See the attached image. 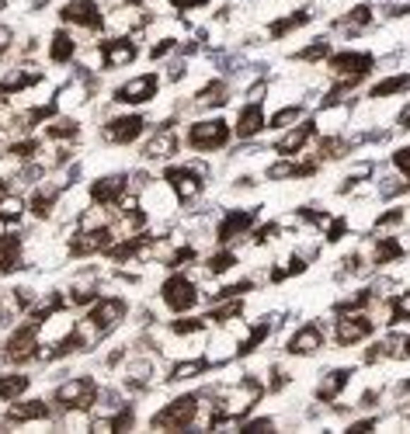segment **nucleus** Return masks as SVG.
<instances>
[{
	"label": "nucleus",
	"mask_w": 410,
	"mask_h": 434,
	"mask_svg": "<svg viewBox=\"0 0 410 434\" xmlns=\"http://www.w3.org/2000/svg\"><path fill=\"white\" fill-rule=\"evenodd\" d=\"M372 66H375V56H372V52H351V49L334 52V56H330V63H327V70L337 77V87L330 90L327 101H334L341 90H351L358 80H365Z\"/></svg>",
	"instance_id": "nucleus-1"
},
{
	"label": "nucleus",
	"mask_w": 410,
	"mask_h": 434,
	"mask_svg": "<svg viewBox=\"0 0 410 434\" xmlns=\"http://www.w3.org/2000/svg\"><path fill=\"white\" fill-rule=\"evenodd\" d=\"M125 313H129V306H125V299H119V295L98 299V303L90 306V313L83 316V327H77L83 334V341H87V348H90L94 337H105L108 330H115L125 319Z\"/></svg>",
	"instance_id": "nucleus-2"
},
{
	"label": "nucleus",
	"mask_w": 410,
	"mask_h": 434,
	"mask_svg": "<svg viewBox=\"0 0 410 434\" xmlns=\"http://www.w3.org/2000/svg\"><path fill=\"white\" fill-rule=\"evenodd\" d=\"M195 417H199V396H177L150 417V428L153 431H184L195 424Z\"/></svg>",
	"instance_id": "nucleus-3"
},
{
	"label": "nucleus",
	"mask_w": 410,
	"mask_h": 434,
	"mask_svg": "<svg viewBox=\"0 0 410 434\" xmlns=\"http://www.w3.org/2000/svg\"><path fill=\"white\" fill-rule=\"evenodd\" d=\"M39 334H42V319H28V323H21L11 337H7V344H4V358L7 361H32V358L39 355Z\"/></svg>",
	"instance_id": "nucleus-4"
},
{
	"label": "nucleus",
	"mask_w": 410,
	"mask_h": 434,
	"mask_svg": "<svg viewBox=\"0 0 410 434\" xmlns=\"http://www.w3.org/2000/svg\"><path fill=\"white\" fill-rule=\"evenodd\" d=\"M226 143H230V125L223 119H202L188 129V146L192 150L212 153V150H223Z\"/></svg>",
	"instance_id": "nucleus-5"
},
{
	"label": "nucleus",
	"mask_w": 410,
	"mask_h": 434,
	"mask_svg": "<svg viewBox=\"0 0 410 434\" xmlns=\"http://www.w3.org/2000/svg\"><path fill=\"white\" fill-rule=\"evenodd\" d=\"M56 403L63 410H90L98 403V382L90 375H77L56 389Z\"/></svg>",
	"instance_id": "nucleus-6"
},
{
	"label": "nucleus",
	"mask_w": 410,
	"mask_h": 434,
	"mask_svg": "<svg viewBox=\"0 0 410 434\" xmlns=\"http://www.w3.org/2000/svg\"><path fill=\"white\" fill-rule=\"evenodd\" d=\"M160 299H164V306L170 313H188V310H195V303H199V288H195V281L184 275H170L160 285Z\"/></svg>",
	"instance_id": "nucleus-7"
},
{
	"label": "nucleus",
	"mask_w": 410,
	"mask_h": 434,
	"mask_svg": "<svg viewBox=\"0 0 410 434\" xmlns=\"http://www.w3.org/2000/svg\"><path fill=\"white\" fill-rule=\"evenodd\" d=\"M112 240H115V230L112 226H83L77 237L70 240V254L74 257H90V254H101V250H108L112 247Z\"/></svg>",
	"instance_id": "nucleus-8"
},
{
	"label": "nucleus",
	"mask_w": 410,
	"mask_h": 434,
	"mask_svg": "<svg viewBox=\"0 0 410 434\" xmlns=\"http://www.w3.org/2000/svg\"><path fill=\"white\" fill-rule=\"evenodd\" d=\"M372 330H375L372 316H365V313H341L337 330H334V341H337L341 348H351V344H358V341L372 337Z\"/></svg>",
	"instance_id": "nucleus-9"
},
{
	"label": "nucleus",
	"mask_w": 410,
	"mask_h": 434,
	"mask_svg": "<svg viewBox=\"0 0 410 434\" xmlns=\"http://www.w3.org/2000/svg\"><path fill=\"white\" fill-rule=\"evenodd\" d=\"M324 341H327V334H324V327H320V323H303V327H299V330L286 341V355L310 358V355H317V351L324 348Z\"/></svg>",
	"instance_id": "nucleus-10"
},
{
	"label": "nucleus",
	"mask_w": 410,
	"mask_h": 434,
	"mask_svg": "<svg viewBox=\"0 0 410 434\" xmlns=\"http://www.w3.org/2000/svg\"><path fill=\"white\" fill-rule=\"evenodd\" d=\"M157 90H160V77L157 74H139V77H132L129 83H122L115 90V101L119 105H146V101L157 98Z\"/></svg>",
	"instance_id": "nucleus-11"
},
{
	"label": "nucleus",
	"mask_w": 410,
	"mask_h": 434,
	"mask_svg": "<svg viewBox=\"0 0 410 434\" xmlns=\"http://www.w3.org/2000/svg\"><path fill=\"white\" fill-rule=\"evenodd\" d=\"M125 192H129V177L108 174V177H98V181L90 184V201L101 205V209H112V205H122Z\"/></svg>",
	"instance_id": "nucleus-12"
},
{
	"label": "nucleus",
	"mask_w": 410,
	"mask_h": 434,
	"mask_svg": "<svg viewBox=\"0 0 410 434\" xmlns=\"http://www.w3.org/2000/svg\"><path fill=\"white\" fill-rule=\"evenodd\" d=\"M143 129H146L143 115H119V119H112L105 129H101V136H105V143L129 146L132 139H139V136H143Z\"/></svg>",
	"instance_id": "nucleus-13"
},
{
	"label": "nucleus",
	"mask_w": 410,
	"mask_h": 434,
	"mask_svg": "<svg viewBox=\"0 0 410 434\" xmlns=\"http://www.w3.org/2000/svg\"><path fill=\"white\" fill-rule=\"evenodd\" d=\"M254 219H257V209H230L226 216H223V223L216 226V240L226 247V243H233L237 237H244L247 230L254 226Z\"/></svg>",
	"instance_id": "nucleus-14"
},
{
	"label": "nucleus",
	"mask_w": 410,
	"mask_h": 434,
	"mask_svg": "<svg viewBox=\"0 0 410 434\" xmlns=\"http://www.w3.org/2000/svg\"><path fill=\"white\" fill-rule=\"evenodd\" d=\"M164 181L174 188V195L181 198V201H192V198L202 195L205 181L192 170V167H167L164 170Z\"/></svg>",
	"instance_id": "nucleus-15"
},
{
	"label": "nucleus",
	"mask_w": 410,
	"mask_h": 434,
	"mask_svg": "<svg viewBox=\"0 0 410 434\" xmlns=\"http://www.w3.org/2000/svg\"><path fill=\"white\" fill-rule=\"evenodd\" d=\"M59 18H63L66 25H81V28H90V32L105 25V14L98 11L94 0H70V4L59 11Z\"/></svg>",
	"instance_id": "nucleus-16"
},
{
	"label": "nucleus",
	"mask_w": 410,
	"mask_h": 434,
	"mask_svg": "<svg viewBox=\"0 0 410 434\" xmlns=\"http://www.w3.org/2000/svg\"><path fill=\"white\" fill-rule=\"evenodd\" d=\"M98 56L105 63V70H119V66H129L136 59V42L129 39H108L98 45Z\"/></svg>",
	"instance_id": "nucleus-17"
},
{
	"label": "nucleus",
	"mask_w": 410,
	"mask_h": 434,
	"mask_svg": "<svg viewBox=\"0 0 410 434\" xmlns=\"http://www.w3.org/2000/svg\"><path fill=\"white\" fill-rule=\"evenodd\" d=\"M313 136H317V122L303 119L295 129H292V132H286V136L275 143V153H279V157H295V153H299V150H303V146L313 139Z\"/></svg>",
	"instance_id": "nucleus-18"
},
{
	"label": "nucleus",
	"mask_w": 410,
	"mask_h": 434,
	"mask_svg": "<svg viewBox=\"0 0 410 434\" xmlns=\"http://www.w3.org/2000/svg\"><path fill=\"white\" fill-rule=\"evenodd\" d=\"M351 375H355V368H334V372H327V375L320 379V386L313 389V396H317L320 403H334L337 396L344 393V386L351 382Z\"/></svg>",
	"instance_id": "nucleus-19"
},
{
	"label": "nucleus",
	"mask_w": 410,
	"mask_h": 434,
	"mask_svg": "<svg viewBox=\"0 0 410 434\" xmlns=\"http://www.w3.org/2000/svg\"><path fill=\"white\" fill-rule=\"evenodd\" d=\"M268 125V119H264V108H261V101H250V105H244L240 108V115H237V136L240 139H254L261 129Z\"/></svg>",
	"instance_id": "nucleus-20"
},
{
	"label": "nucleus",
	"mask_w": 410,
	"mask_h": 434,
	"mask_svg": "<svg viewBox=\"0 0 410 434\" xmlns=\"http://www.w3.org/2000/svg\"><path fill=\"white\" fill-rule=\"evenodd\" d=\"M177 153V136H174V129L170 125H164L146 146H143V157L146 160H167Z\"/></svg>",
	"instance_id": "nucleus-21"
},
{
	"label": "nucleus",
	"mask_w": 410,
	"mask_h": 434,
	"mask_svg": "<svg viewBox=\"0 0 410 434\" xmlns=\"http://www.w3.org/2000/svg\"><path fill=\"white\" fill-rule=\"evenodd\" d=\"M28 421H49V403H45V399L14 403V406L7 410V424H28Z\"/></svg>",
	"instance_id": "nucleus-22"
},
{
	"label": "nucleus",
	"mask_w": 410,
	"mask_h": 434,
	"mask_svg": "<svg viewBox=\"0 0 410 434\" xmlns=\"http://www.w3.org/2000/svg\"><path fill=\"white\" fill-rule=\"evenodd\" d=\"M42 80V70H32V66H25V70H18V74H11V77L0 83V98H7V94H21V90H28V87H35Z\"/></svg>",
	"instance_id": "nucleus-23"
},
{
	"label": "nucleus",
	"mask_w": 410,
	"mask_h": 434,
	"mask_svg": "<svg viewBox=\"0 0 410 434\" xmlns=\"http://www.w3.org/2000/svg\"><path fill=\"white\" fill-rule=\"evenodd\" d=\"M14 268H21V237L4 233V237H0V271L7 275V271H14Z\"/></svg>",
	"instance_id": "nucleus-24"
},
{
	"label": "nucleus",
	"mask_w": 410,
	"mask_h": 434,
	"mask_svg": "<svg viewBox=\"0 0 410 434\" xmlns=\"http://www.w3.org/2000/svg\"><path fill=\"white\" fill-rule=\"evenodd\" d=\"M407 90H410V74H397V77H386V80H379V83H372L369 98L382 101V98H393V94H407Z\"/></svg>",
	"instance_id": "nucleus-25"
},
{
	"label": "nucleus",
	"mask_w": 410,
	"mask_h": 434,
	"mask_svg": "<svg viewBox=\"0 0 410 434\" xmlns=\"http://www.w3.org/2000/svg\"><path fill=\"white\" fill-rule=\"evenodd\" d=\"M317 174V163H292V160H282L275 167H268V177L271 181H282V177H313Z\"/></svg>",
	"instance_id": "nucleus-26"
},
{
	"label": "nucleus",
	"mask_w": 410,
	"mask_h": 434,
	"mask_svg": "<svg viewBox=\"0 0 410 434\" xmlns=\"http://www.w3.org/2000/svg\"><path fill=\"white\" fill-rule=\"evenodd\" d=\"M77 56V42L70 32H56L52 35V45H49V59L52 63H70Z\"/></svg>",
	"instance_id": "nucleus-27"
},
{
	"label": "nucleus",
	"mask_w": 410,
	"mask_h": 434,
	"mask_svg": "<svg viewBox=\"0 0 410 434\" xmlns=\"http://www.w3.org/2000/svg\"><path fill=\"white\" fill-rule=\"evenodd\" d=\"M150 375H153V365L150 361H132L125 368V389H132V393L146 389L150 386Z\"/></svg>",
	"instance_id": "nucleus-28"
},
{
	"label": "nucleus",
	"mask_w": 410,
	"mask_h": 434,
	"mask_svg": "<svg viewBox=\"0 0 410 434\" xmlns=\"http://www.w3.org/2000/svg\"><path fill=\"white\" fill-rule=\"evenodd\" d=\"M303 25H310V14H306V11H295V14H288L282 21H271V25H268V35H271V39H286L292 28H303Z\"/></svg>",
	"instance_id": "nucleus-29"
},
{
	"label": "nucleus",
	"mask_w": 410,
	"mask_h": 434,
	"mask_svg": "<svg viewBox=\"0 0 410 434\" xmlns=\"http://www.w3.org/2000/svg\"><path fill=\"white\" fill-rule=\"evenodd\" d=\"M132 421H136V417H132V410L122 406V410H119V414H112V417H98V421H94V431H129V428H132Z\"/></svg>",
	"instance_id": "nucleus-30"
},
{
	"label": "nucleus",
	"mask_w": 410,
	"mask_h": 434,
	"mask_svg": "<svg viewBox=\"0 0 410 434\" xmlns=\"http://www.w3.org/2000/svg\"><path fill=\"white\" fill-rule=\"evenodd\" d=\"M404 257V243L393 237H379L375 240V264H390V261H400Z\"/></svg>",
	"instance_id": "nucleus-31"
},
{
	"label": "nucleus",
	"mask_w": 410,
	"mask_h": 434,
	"mask_svg": "<svg viewBox=\"0 0 410 434\" xmlns=\"http://www.w3.org/2000/svg\"><path fill=\"white\" fill-rule=\"evenodd\" d=\"M205 368H209V358H192V361H177L174 368H170V382H181V379H195V375H202Z\"/></svg>",
	"instance_id": "nucleus-32"
},
{
	"label": "nucleus",
	"mask_w": 410,
	"mask_h": 434,
	"mask_svg": "<svg viewBox=\"0 0 410 434\" xmlns=\"http://www.w3.org/2000/svg\"><path fill=\"white\" fill-rule=\"evenodd\" d=\"M56 198H59V188H39L35 195H32V212L39 216V219H45V216H52V209H56Z\"/></svg>",
	"instance_id": "nucleus-33"
},
{
	"label": "nucleus",
	"mask_w": 410,
	"mask_h": 434,
	"mask_svg": "<svg viewBox=\"0 0 410 434\" xmlns=\"http://www.w3.org/2000/svg\"><path fill=\"white\" fill-rule=\"evenodd\" d=\"M195 105H202V108H209V105H226V83L223 80L205 83L202 90H199V98H195Z\"/></svg>",
	"instance_id": "nucleus-34"
},
{
	"label": "nucleus",
	"mask_w": 410,
	"mask_h": 434,
	"mask_svg": "<svg viewBox=\"0 0 410 434\" xmlns=\"http://www.w3.org/2000/svg\"><path fill=\"white\" fill-rule=\"evenodd\" d=\"M28 389V375H0V399H18Z\"/></svg>",
	"instance_id": "nucleus-35"
},
{
	"label": "nucleus",
	"mask_w": 410,
	"mask_h": 434,
	"mask_svg": "<svg viewBox=\"0 0 410 434\" xmlns=\"http://www.w3.org/2000/svg\"><path fill=\"white\" fill-rule=\"evenodd\" d=\"M268 334H271V323H268V319H261V323L250 330V337H247L244 344L237 348V355H250V351H257V348H261V341H264Z\"/></svg>",
	"instance_id": "nucleus-36"
},
{
	"label": "nucleus",
	"mask_w": 410,
	"mask_h": 434,
	"mask_svg": "<svg viewBox=\"0 0 410 434\" xmlns=\"http://www.w3.org/2000/svg\"><path fill=\"white\" fill-rule=\"evenodd\" d=\"M25 212V201L18 195H4L0 198V223H18Z\"/></svg>",
	"instance_id": "nucleus-37"
},
{
	"label": "nucleus",
	"mask_w": 410,
	"mask_h": 434,
	"mask_svg": "<svg viewBox=\"0 0 410 434\" xmlns=\"http://www.w3.org/2000/svg\"><path fill=\"white\" fill-rule=\"evenodd\" d=\"M237 264V254L233 250H219V254H212L209 261H205V271L209 275H223V271H230Z\"/></svg>",
	"instance_id": "nucleus-38"
},
{
	"label": "nucleus",
	"mask_w": 410,
	"mask_h": 434,
	"mask_svg": "<svg viewBox=\"0 0 410 434\" xmlns=\"http://www.w3.org/2000/svg\"><path fill=\"white\" fill-rule=\"evenodd\" d=\"M372 303V288H362L358 295H351V299H344V303H337L334 306V313L341 316V313H358V310H365Z\"/></svg>",
	"instance_id": "nucleus-39"
},
{
	"label": "nucleus",
	"mask_w": 410,
	"mask_h": 434,
	"mask_svg": "<svg viewBox=\"0 0 410 434\" xmlns=\"http://www.w3.org/2000/svg\"><path fill=\"white\" fill-rule=\"evenodd\" d=\"M45 136L49 139H77L81 136V129H77V122H52V125H45Z\"/></svg>",
	"instance_id": "nucleus-40"
},
{
	"label": "nucleus",
	"mask_w": 410,
	"mask_h": 434,
	"mask_svg": "<svg viewBox=\"0 0 410 434\" xmlns=\"http://www.w3.org/2000/svg\"><path fill=\"white\" fill-rule=\"evenodd\" d=\"M390 327H400V323H410V303L407 295H397L393 303H390V319H386Z\"/></svg>",
	"instance_id": "nucleus-41"
},
{
	"label": "nucleus",
	"mask_w": 410,
	"mask_h": 434,
	"mask_svg": "<svg viewBox=\"0 0 410 434\" xmlns=\"http://www.w3.org/2000/svg\"><path fill=\"white\" fill-rule=\"evenodd\" d=\"M324 56H330V42L327 39H317L310 49H299V52H295V59H299V63H317V59H324Z\"/></svg>",
	"instance_id": "nucleus-42"
},
{
	"label": "nucleus",
	"mask_w": 410,
	"mask_h": 434,
	"mask_svg": "<svg viewBox=\"0 0 410 434\" xmlns=\"http://www.w3.org/2000/svg\"><path fill=\"white\" fill-rule=\"evenodd\" d=\"M303 119V108L299 105H288V108H282L279 115H271V122H268V129H288L292 122Z\"/></svg>",
	"instance_id": "nucleus-43"
},
{
	"label": "nucleus",
	"mask_w": 410,
	"mask_h": 434,
	"mask_svg": "<svg viewBox=\"0 0 410 434\" xmlns=\"http://www.w3.org/2000/svg\"><path fill=\"white\" fill-rule=\"evenodd\" d=\"M369 21H372V7L369 4H358L355 11H348V18H344L341 25H344V28H365Z\"/></svg>",
	"instance_id": "nucleus-44"
},
{
	"label": "nucleus",
	"mask_w": 410,
	"mask_h": 434,
	"mask_svg": "<svg viewBox=\"0 0 410 434\" xmlns=\"http://www.w3.org/2000/svg\"><path fill=\"white\" fill-rule=\"evenodd\" d=\"M244 313V303H230V306H223V310H212V313L205 316L209 323H226V319H233V316Z\"/></svg>",
	"instance_id": "nucleus-45"
},
{
	"label": "nucleus",
	"mask_w": 410,
	"mask_h": 434,
	"mask_svg": "<svg viewBox=\"0 0 410 434\" xmlns=\"http://www.w3.org/2000/svg\"><path fill=\"white\" fill-rule=\"evenodd\" d=\"M275 431V421L271 417H257V421H240V434H264Z\"/></svg>",
	"instance_id": "nucleus-46"
},
{
	"label": "nucleus",
	"mask_w": 410,
	"mask_h": 434,
	"mask_svg": "<svg viewBox=\"0 0 410 434\" xmlns=\"http://www.w3.org/2000/svg\"><path fill=\"white\" fill-rule=\"evenodd\" d=\"M205 327H209V319H174V323H170V330H174V334H199V330H205Z\"/></svg>",
	"instance_id": "nucleus-47"
},
{
	"label": "nucleus",
	"mask_w": 410,
	"mask_h": 434,
	"mask_svg": "<svg viewBox=\"0 0 410 434\" xmlns=\"http://www.w3.org/2000/svg\"><path fill=\"white\" fill-rule=\"evenodd\" d=\"M250 288H254V281H250V278H244V281L226 285L223 292H216V299H233V295H244V292H250Z\"/></svg>",
	"instance_id": "nucleus-48"
},
{
	"label": "nucleus",
	"mask_w": 410,
	"mask_h": 434,
	"mask_svg": "<svg viewBox=\"0 0 410 434\" xmlns=\"http://www.w3.org/2000/svg\"><path fill=\"white\" fill-rule=\"evenodd\" d=\"M393 167L410 181V146H400V150L393 153Z\"/></svg>",
	"instance_id": "nucleus-49"
},
{
	"label": "nucleus",
	"mask_w": 410,
	"mask_h": 434,
	"mask_svg": "<svg viewBox=\"0 0 410 434\" xmlns=\"http://www.w3.org/2000/svg\"><path fill=\"white\" fill-rule=\"evenodd\" d=\"M279 230H282L279 223H268V226H257V230H254V243H268V240H275V237H279Z\"/></svg>",
	"instance_id": "nucleus-50"
},
{
	"label": "nucleus",
	"mask_w": 410,
	"mask_h": 434,
	"mask_svg": "<svg viewBox=\"0 0 410 434\" xmlns=\"http://www.w3.org/2000/svg\"><path fill=\"white\" fill-rule=\"evenodd\" d=\"M400 219H404V209H390L386 216H379V219H375V230H382V226H397Z\"/></svg>",
	"instance_id": "nucleus-51"
},
{
	"label": "nucleus",
	"mask_w": 410,
	"mask_h": 434,
	"mask_svg": "<svg viewBox=\"0 0 410 434\" xmlns=\"http://www.w3.org/2000/svg\"><path fill=\"white\" fill-rule=\"evenodd\" d=\"M344 226H348L344 219H334V223H330V230H327V240H330V243H337V240L344 237Z\"/></svg>",
	"instance_id": "nucleus-52"
},
{
	"label": "nucleus",
	"mask_w": 410,
	"mask_h": 434,
	"mask_svg": "<svg viewBox=\"0 0 410 434\" xmlns=\"http://www.w3.org/2000/svg\"><path fill=\"white\" fill-rule=\"evenodd\" d=\"M209 0H170V7H177V11H195V7H205Z\"/></svg>",
	"instance_id": "nucleus-53"
},
{
	"label": "nucleus",
	"mask_w": 410,
	"mask_h": 434,
	"mask_svg": "<svg viewBox=\"0 0 410 434\" xmlns=\"http://www.w3.org/2000/svg\"><path fill=\"white\" fill-rule=\"evenodd\" d=\"M170 49H174V39H164L160 45H153V49H150V56H153V59H160V56H167Z\"/></svg>",
	"instance_id": "nucleus-54"
},
{
	"label": "nucleus",
	"mask_w": 410,
	"mask_h": 434,
	"mask_svg": "<svg viewBox=\"0 0 410 434\" xmlns=\"http://www.w3.org/2000/svg\"><path fill=\"white\" fill-rule=\"evenodd\" d=\"M11 39H14V35H11V28H7V25H0V56L11 49Z\"/></svg>",
	"instance_id": "nucleus-55"
},
{
	"label": "nucleus",
	"mask_w": 410,
	"mask_h": 434,
	"mask_svg": "<svg viewBox=\"0 0 410 434\" xmlns=\"http://www.w3.org/2000/svg\"><path fill=\"white\" fill-rule=\"evenodd\" d=\"M372 428H375V421H362V424H351L348 431L351 434H365V431H372Z\"/></svg>",
	"instance_id": "nucleus-56"
},
{
	"label": "nucleus",
	"mask_w": 410,
	"mask_h": 434,
	"mask_svg": "<svg viewBox=\"0 0 410 434\" xmlns=\"http://www.w3.org/2000/svg\"><path fill=\"white\" fill-rule=\"evenodd\" d=\"M397 125H400V129H410V105L400 112V115H397Z\"/></svg>",
	"instance_id": "nucleus-57"
},
{
	"label": "nucleus",
	"mask_w": 410,
	"mask_h": 434,
	"mask_svg": "<svg viewBox=\"0 0 410 434\" xmlns=\"http://www.w3.org/2000/svg\"><path fill=\"white\" fill-rule=\"evenodd\" d=\"M397 348H400V351H397V355H410V337H404V341H400V344H397Z\"/></svg>",
	"instance_id": "nucleus-58"
}]
</instances>
